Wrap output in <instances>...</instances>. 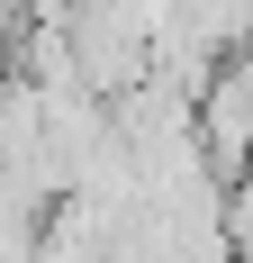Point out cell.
<instances>
[{"mask_svg":"<svg viewBox=\"0 0 253 263\" xmlns=\"http://www.w3.org/2000/svg\"><path fill=\"white\" fill-rule=\"evenodd\" d=\"M226 254L253 263V163H244V173H226Z\"/></svg>","mask_w":253,"mask_h":263,"instance_id":"obj_1","label":"cell"}]
</instances>
